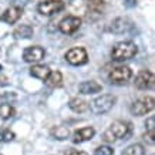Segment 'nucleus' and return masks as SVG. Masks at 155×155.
Instances as JSON below:
<instances>
[{"instance_id":"19","label":"nucleus","mask_w":155,"mask_h":155,"mask_svg":"<svg viewBox=\"0 0 155 155\" xmlns=\"http://www.w3.org/2000/svg\"><path fill=\"white\" fill-rule=\"evenodd\" d=\"M61 81H63V75H61L60 71H51L50 75L47 77L46 83H47L50 87H60Z\"/></svg>"},{"instance_id":"14","label":"nucleus","mask_w":155,"mask_h":155,"mask_svg":"<svg viewBox=\"0 0 155 155\" xmlns=\"http://www.w3.org/2000/svg\"><path fill=\"white\" fill-rule=\"evenodd\" d=\"M132 23L131 21H128L127 19H115L111 23V26H110V30L113 31V33L115 34H121V33H125V31H128L130 28H131Z\"/></svg>"},{"instance_id":"6","label":"nucleus","mask_w":155,"mask_h":155,"mask_svg":"<svg viewBox=\"0 0 155 155\" xmlns=\"http://www.w3.org/2000/svg\"><path fill=\"white\" fill-rule=\"evenodd\" d=\"M66 60L71 66H83L88 61V54L84 47H73L66 53Z\"/></svg>"},{"instance_id":"4","label":"nucleus","mask_w":155,"mask_h":155,"mask_svg":"<svg viewBox=\"0 0 155 155\" xmlns=\"http://www.w3.org/2000/svg\"><path fill=\"white\" fill-rule=\"evenodd\" d=\"M132 77V70L128 66H118L115 68L111 70L108 78H110V83L115 85H122L127 84L128 81L131 80Z\"/></svg>"},{"instance_id":"3","label":"nucleus","mask_w":155,"mask_h":155,"mask_svg":"<svg viewBox=\"0 0 155 155\" xmlns=\"http://www.w3.org/2000/svg\"><path fill=\"white\" fill-rule=\"evenodd\" d=\"M115 101H117V98L113 94H103V95H100V97H97L95 100H93L88 107L94 114L100 115V114L108 113L114 107Z\"/></svg>"},{"instance_id":"22","label":"nucleus","mask_w":155,"mask_h":155,"mask_svg":"<svg viewBox=\"0 0 155 155\" xmlns=\"http://www.w3.org/2000/svg\"><path fill=\"white\" fill-rule=\"evenodd\" d=\"M144 154H145V150H144V147L141 144H132L122 152V155H144Z\"/></svg>"},{"instance_id":"27","label":"nucleus","mask_w":155,"mask_h":155,"mask_svg":"<svg viewBox=\"0 0 155 155\" xmlns=\"http://www.w3.org/2000/svg\"><path fill=\"white\" fill-rule=\"evenodd\" d=\"M28 0H12V5H13V7H21L23 9L24 5H27Z\"/></svg>"},{"instance_id":"9","label":"nucleus","mask_w":155,"mask_h":155,"mask_svg":"<svg viewBox=\"0 0 155 155\" xmlns=\"http://www.w3.org/2000/svg\"><path fill=\"white\" fill-rule=\"evenodd\" d=\"M81 26V19L75 17V16H67L66 19L60 21V31L64 34H73L75 33Z\"/></svg>"},{"instance_id":"30","label":"nucleus","mask_w":155,"mask_h":155,"mask_svg":"<svg viewBox=\"0 0 155 155\" xmlns=\"http://www.w3.org/2000/svg\"><path fill=\"white\" fill-rule=\"evenodd\" d=\"M0 71H2V66H0Z\"/></svg>"},{"instance_id":"21","label":"nucleus","mask_w":155,"mask_h":155,"mask_svg":"<svg viewBox=\"0 0 155 155\" xmlns=\"http://www.w3.org/2000/svg\"><path fill=\"white\" fill-rule=\"evenodd\" d=\"M154 122H155V118L154 117H150L148 120H147V122H145V127H147V130H148V132H145L144 138H145V140H148L151 144H154V138H155Z\"/></svg>"},{"instance_id":"17","label":"nucleus","mask_w":155,"mask_h":155,"mask_svg":"<svg viewBox=\"0 0 155 155\" xmlns=\"http://www.w3.org/2000/svg\"><path fill=\"white\" fill-rule=\"evenodd\" d=\"M68 107H70V110H73L74 113L81 114V113H84V111H87V110H88V103H87L85 100H83V98L75 97V98L70 100Z\"/></svg>"},{"instance_id":"2","label":"nucleus","mask_w":155,"mask_h":155,"mask_svg":"<svg viewBox=\"0 0 155 155\" xmlns=\"http://www.w3.org/2000/svg\"><path fill=\"white\" fill-rule=\"evenodd\" d=\"M138 48L132 41H120L113 47L111 57L115 61H124L130 60L137 54Z\"/></svg>"},{"instance_id":"7","label":"nucleus","mask_w":155,"mask_h":155,"mask_svg":"<svg viewBox=\"0 0 155 155\" xmlns=\"http://www.w3.org/2000/svg\"><path fill=\"white\" fill-rule=\"evenodd\" d=\"M66 7L64 2L61 0H44L38 5V13H41L43 16H53V14L58 13Z\"/></svg>"},{"instance_id":"24","label":"nucleus","mask_w":155,"mask_h":155,"mask_svg":"<svg viewBox=\"0 0 155 155\" xmlns=\"http://www.w3.org/2000/svg\"><path fill=\"white\" fill-rule=\"evenodd\" d=\"M94 155H114V150L108 145H101L95 148Z\"/></svg>"},{"instance_id":"26","label":"nucleus","mask_w":155,"mask_h":155,"mask_svg":"<svg viewBox=\"0 0 155 155\" xmlns=\"http://www.w3.org/2000/svg\"><path fill=\"white\" fill-rule=\"evenodd\" d=\"M64 155H88V154L84 152V151H78V150H74V148H70V150H67V152Z\"/></svg>"},{"instance_id":"13","label":"nucleus","mask_w":155,"mask_h":155,"mask_svg":"<svg viewBox=\"0 0 155 155\" xmlns=\"http://www.w3.org/2000/svg\"><path fill=\"white\" fill-rule=\"evenodd\" d=\"M103 85L98 84L97 81L90 80V81H83L78 85V91L81 94H95V93H101Z\"/></svg>"},{"instance_id":"23","label":"nucleus","mask_w":155,"mask_h":155,"mask_svg":"<svg viewBox=\"0 0 155 155\" xmlns=\"http://www.w3.org/2000/svg\"><path fill=\"white\" fill-rule=\"evenodd\" d=\"M14 140V132L10 130H0V141L2 142H10Z\"/></svg>"},{"instance_id":"15","label":"nucleus","mask_w":155,"mask_h":155,"mask_svg":"<svg viewBox=\"0 0 155 155\" xmlns=\"http://www.w3.org/2000/svg\"><path fill=\"white\" fill-rule=\"evenodd\" d=\"M50 68H48L47 66H41V64H36V66H33L31 68H30V74L33 75V77H36V78H38V80H43L46 81L47 80V77L50 75Z\"/></svg>"},{"instance_id":"29","label":"nucleus","mask_w":155,"mask_h":155,"mask_svg":"<svg viewBox=\"0 0 155 155\" xmlns=\"http://www.w3.org/2000/svg\"><path fill=\"white\" fill-rule=\"evenodd\" d=\"M9 80H7V77L6 75H2L0 74V87H3V85H7Z\"/></svg>"},{"instance_id":"11","label":"nucleus","mask_w":155,"mask_h":155,"mask_svg":"<svg viewBox=\"0 0 155 155\" xmlns=\"http://www.w3.org/2000/svg\"><path fill=\"white\" fill-rule=\"evenodd\" d=\"M23 14V9L21 7H9L3 12V14L0 16V21H5L7 24H13L21 17Z\"/></svg>"},{"instance_id":"20","label":"nucleus","mask_w":155,"mask_h":155,"mask_svg":"<svg viewBox=\"0 0 155 155\" xmlns=\"http://www.w3.org/2000/svg\"><path fill=\"white\" fill-rule=\"evenodd\" d=\"M16 110H14L10 104H0V118L2 120H9V118L14 117Z\"/></svg>"},{"instance_id":"10","label":"nucleus","mask_w":155,"mask_h":155,"mask_svg":"<svg viewBox=\"0 0 155 155\" xmlns=\"http://www.w3.org/2000/svg\"><path fill=\"white\" fill-rule=\"evenodd\" d=\"M46 56V50L40 46H33V47H27L23 51V58L26 63H37L43 60Z\"/></svg>"},{"instance_id":"8","label":"nucleus","mask_w":155,"mask_h":155,"mask_svg":"<svg viewBox=\"0 0 155 155\" xmlns=\"http://www.w3.org/2000/svg\"><path fill=\"white\" fill-rule=\"evenodd\" d=\"M135 87L138 90H150L154 87V73L150 70H141L135 77Z\"/></svg>"},{"instance_id":"16","label":"nucleus","mask_w":155,"mask_h":155,"mask_svg":"<svg viewBox=\"0 0 155 155\" xmlns=\"http://www.w3.org/2000/svg\"><path fill=\"white\" fill-rule=\"evenodd\" d=\"M33 33H34V30L30 24H21V26H19V27L13 31V36H14V38H17V40H20V38L23 40V38H30L33 36Z\"/></svg>"},{"instance_id":"18","label":"nucleus","mask_w":155,"mask_h":155,"mask_svg":"<svg viewBox=\"0 0 155 155\" xmlns=\"http://www.w3.org/2000/svg\"><path fill=\"white\" fill-rule=\"evenodd\" d=\"M50 134H51L53 138H56V140H67L68 138V135H70V130H68V127H66V125H57V127H54L50 131Z\"/></svg>"},{"instance_id":"12","label":"nucleus","mask_w":155,"mask_h":155,"mask_svg":"<svg viewBox=\"0 0 155 155\" xmlns=\"http://www.w3.org/2000/svg\"><path fill=\"white\" fill-rule=\"evenodd\" d=\"M95 134V130L93 127H83L80 130L74 131L73 134V142L74 144H81V142L90 141Z\"/></svg>"},{"instance_id":"25","label":"nucleus","mask_w":155,"mask_h":155,"mask_svg":"<svg viewBox=\"0 0 155 155\" xmlns=\"http://www.w3.org/2000/svg\"><path fill=\"white\" fill-rule=\"evenodd\" d=\"M88 5H90V7H91L93 10L100 12V10L103 9L104 2H103V0H88Z\"/></svg>"},{"instance_id":"28","label":"nucleus","mask_w":155,"mask_h":155,"mask_svg":"<svg viewBox=\"0 0 155 155\" xmlns=\"http://www.w3.org/2000/svg\"><path fill=\"white\" fill-rule=\"evenodd\" d=\"M137 0H124V6L125 7H135Z\"/></svg>"},{"instance_id":"5","label":"nucleus","mask_w":155,"mask_h":155,"mask_svg":"<svg viewBox=\"0 0 155 155\" xmlns=\"http://www.w3.org/2000/svg\"><path fill=\"white\" fill-rule=\"evenodd\" d=\"M152 110H154V98L152 97H144V98L137 100L131 104V108H130L131 114L138 115V117L151 113Z\"/></svg>"},{"instance_id":"1","label":"nucleus","mask_w":155,"mask_h":155,"mask_svg":"<svg viewBox=\"0 0 155 155\" xmlns=\"http://www.w3.org/2000/svg\"><path fill=\"white\" fill-rule=\"evenodd\" d=\"M130 132H131V124L127 121L117 120L103 134V140L105 142H115L118 140H125L130 135Z\"/></svg>"}]
</instances>
